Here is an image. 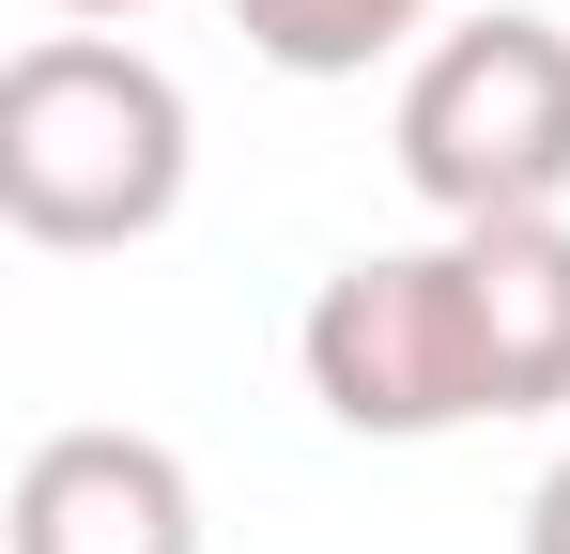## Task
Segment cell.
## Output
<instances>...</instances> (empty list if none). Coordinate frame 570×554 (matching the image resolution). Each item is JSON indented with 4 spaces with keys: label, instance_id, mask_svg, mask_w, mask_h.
<instances>
[{
    "label": "cell",
    "instance_id": "1",
    "mask_svg": "<svg viewBox=\"0 0 570 554\" xmlns=\"http://www.w3.org/2000/svg\"><path fill=\"white\" fill-rule=\"evenodd\" d=\"M200 108L124 31H31L0 62V216L31 247H155L186 216Z\"/></svg>",
    "mask_w": 570,
    "mask_h": 554
},
{
    "label": "cell",
    "instance_id": "2",
    "mask_svg": "<svg viewBox=\"0 0 570 554\" xmlns=\"http://www.w3.org/2000/svg\"><path fill=\"white\" fill-rule=\"evenodd\" d=\"M401 185L432 200V231L478 216H570V31L493 0L448 16L401 78Z\"/></svg>",
    "mask_w": 570,
    "mask_h": 554
},
{
    "label": "cell",
    "instance_id": "3",
    "mask_svg": "<svg viewBox=\"0 0 570 554\" xmlns=\"http://www.w3.org/2000/svg\"><path fill=\"white\" fill-rule=\"evenodd\" d=\"M308 400L355 432V447H432L493 416V369H478V308H463V247H355V263L308 293L293 324Z\"/></svg>",
    "mask_w": 570,
    "mask_h": 554
},
{
    "label": "cell",
    "instance_id": "4",
    "mask_svg": "<svg viewBox=\"0 0 570 554\" xmlns=\"http://www.w3.org/2000/svg\"><path fill=\"white\" fill-rule=\"evenodd\" d=\"M16 554H200V477L170 432H124V416H78L16 462V508H0Z\"/></svg>",
    "mask_w": 570,
    "mask_h": 554
},
{
    "label": "cell",
    "instance_id": "5",
    "mask_svg": "<svg viewBox=\"0 0 570 554\" xmlns=\"http://www.w3.org/2000/svg\"><path fill=\"white\" fill-rule=\"evenodd\" d=\"M448 247H463L493 416H570V216H478Z\"/></svg>",
    "mask_w": 570,
    "mask_h": 554
},
{
    "label": "cell",
    "instance_id": "6",
    "mask_svg": "<svg viewBox=\"0 0 570 554\" xmlns=\"http://www.w3.org/2000/svg\"><path fill=\"white\" fill-rule=\"evenodd\" d=\"M232 31H247L278 78H371L385 47L448 31V0H232Z\"/></svg>",
    "mask_w": 570,
    "mask_h": 554
},
{
    "label": "cell",
    "instance_id": "7",
    "mask_svg": "<svg viewBox=\"0 0 570 554\" xmlns=\"http://www.w3.org/2000/svg\"><path fill=\"white\" fill-rule=\"evenodd\" d=\"M524 554H570V447L540 462V493H524Z\"/></svg>",
    "mask_w": 570,
    "mask_h": 554
},
{
    "label": "cell",
    "instance_id": "8",
    "mask_svg": "<svg viewBox=\"0 0 570 554\" xmlns=\"http://www.w3.org/2000/svg\"><path fill=\"white\" fill-rule=\"evenodd\" d=\"M47 16H139V0H47Z\"/></svg>",
    "mask_w": 570,
    "mask_h": 554
}]
</instances>
